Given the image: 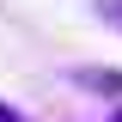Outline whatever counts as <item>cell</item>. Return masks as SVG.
Listing matches in <instances>:
<instances>
[{"mask_svg":"<svg viewBox=\"0 0 122 122\" xmlns=\"http://www.w3.org/2000/svg\"><path fill=\"white\" fill-rule=\"evenodd\" d=\"M92 92H122V73H86Z\"/></svg>","mask_w":122,"mask_h":122,"instance_id":"1","label":"cell"},{"mask_svg":"<svg viewBox=\"0 0 122 122\" xmlns=\"http://www.w3.org/2000/svg\"><path fill=\"white\" fill-rule=\"evenodd\" d=\"M116 122H122V116H116Z\"/></svg>","mask_w":122,"mask_h":122,"instance_id":"3","label":"cell"},{"mask_svg":"<svg viewBox=\"0 0 122 122\" xmlns=\"http://www.w3.org/2000/svg\"><path fill=\"white\" fill-rule=\"evenodd\" d=\"M98 6H104V12H122V0H98Z\"/></svg>","mask_w":122,"mask_h":122,"instance_id":"2","label":"cell"}]
</instances>
